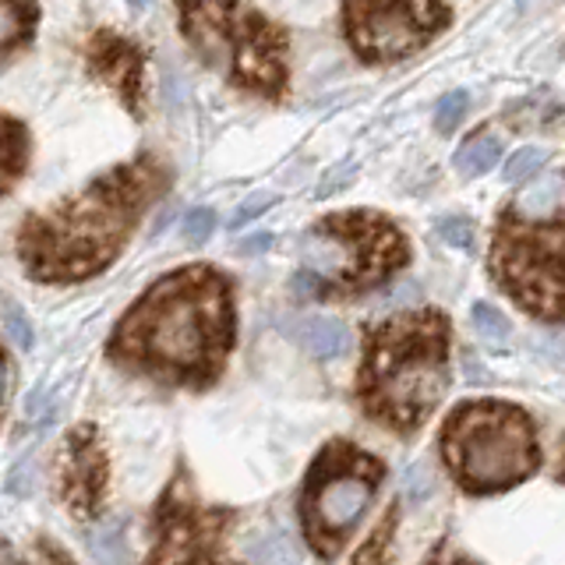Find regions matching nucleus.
Returning a JSON list of instances; mask_svg holds the SVG:
<instances>
[{"instance_id": "12", "label": "nucleus", "mask_w": 565, "mask_h": 565, "mask_svg": "<svg viewBox=\"0 0 565 565\" xmlns=\"http://www.w3.org/2000/svg\"><path fill=\"white\" fill-rule=\"evenodd\" d=\"M85 67L120 99L124 110L141 117L146 110V50L131 35L110 29L93 32L85 43Z\"/></svg>"}, {"instance_id": "6", "label": "nucleus", "mask_w": 565, "mask_h": 565, "mask_svg": "<svg viewBox=\"0 0 565 565\" xmlns=\"http://www.w3.org/2000/svg\"><path fill=\"white\" fill-rule=\"evenodd\" d=\"M411 247L393 220L379 212H332L300 237V273L290 287L300 297H358L399 273Z\"/></svg>"}, {"instance_id": "19", "label": "nucleus", "mask_w": 565, "mask_h": 565, "mask_svg": "<svg viewBox=\"0 0 565 565\" xmlns=\"http://www.w3.org/2000/svg\"><path fill=\"white\" fill-rule=\"evenodd\" d=\"M470 315H473V329H477V335H481L484 343L505 347L512 340V322L494 305H488V300H477Z\"/></svg>"}, {"instance_id": "27", "label": "nucleus", "mask_w": 565, "mask_h": 565, "mask_svg": "<svg viewBox=\"0 0 565 565\" xmlns=\"http://www.w3.org/2000/svg\"><path fill=\"white\" fill-rule=\"evenodd\" d=\"M32 488H35V481H32V456H25V459H18V463L8 470L4 491L14 494V499H29Z\"/></svg>"}, {"instance_id": "17", "label": "nucleus", "mask_w": 565, "mask_h": 565, "mask_svg": "<svg viewBox=\"0 0 565 565\" xmlns=\"http://www.w3.org/2000/svg\"><path fill=\"white\" fill-rule=\"evenodd\" d=\"M85 547L96 565H131V541L124 526H93L85 530Z\"/></svg>"}, {"instance_id": "2", "label": "nucleus", "mask_w": 565, "mask_h": 565, "mask_svg": "<svg viewBox=\"0 0 565 565\" xmlns=\"http://www.w3.org/2000/svg\"><path fill=\"white\" fill-rule=\"evenodd\" d=\"M170 184L173 170L156 152H138L128 163L103 170L85 188L29 212L14 234L18 265L43 287H75L103 276Z\"/></svg>"}, {"instance_id": "32", "label": "nucleus", "mask_w": 565, "mask_h": 565, "mask_svg": "<svg viewBox=\"0 0 565 565\" xmlns=\"http://www.w3.org/2000/svg\"><path fill=\"white\" fill-rule=\"evenodd\" d=\"M0 565H35V562H29L18 547L11 544V541H4L0 537Z\"/></svg>"}, {"instance_id": "15", "label": "nucleus", "mask_w": 565, "mask_h": 565, "mask_svg": "<svg viewBox=\"0 0 565 565\" xmlns=\"http://www.w3.org/2000/svg\"><path fill=\"white\" fill-rule=\"evenodd\" d=\"M40 18L43 11L35 0H0V61L35 40Z\"/></svg>"}, {"instance_id": "11", "label": "nucleus", "mask_w": 565, "mask_h": 565, "mask_svg": "<svg viewBox=\"0 0 565 565\" xmlns=\"http://www.w3.org/2000/svg\"><path fill=\"white\" fill-rule=\"evenodd\" d=\"M110 449H106L99 424H75L57 452V473H53L57 502L78 523H96L110 502Z\"/></svg>"}, {"instance_id": "34", "label": "nucleus", "mask_w": 565, "mask_h": 565, "mask_svg": "<svg viewBox=\"0 0 565 565\" xmlns=\"http://www.w3.org/2000/svg\"><path fill=\"white\" fill-rule=\"evenodd\" d=\"M25 414H29V417L50 414V411H46V393H43V388H35V393H29V399H25Z\"/></svg>"}, {"instance_id": "33", "label": "nucleus", "mask_w": 565, "mask_h": 565, "mask_svg": "<svg viewBox=\"0 0 565 565\" xmlns=\"http://www.w3.org/2000/svg\"><path fill=\"white\" fill-rule=\"evenodd\" d=\"M424 565H477V562H470V558H463V555H456V552H446V547H438V552L424 562Z\"/></svg>"}, {"instance_id": "30", "label": "nucleus", "mask_w": 565, "mask_h": 565, "mask_svg": "<svg viewBox=\"0 0 565 565\" xmlns=\"http://www.w3.org/2000/svg\"><path fill=\"white\" fill-rule=\"evenodd\" d=\"M269 247H273V234H265V230H262V234L241 241V244H237V252H241V255H262V252H269Z\"/></svg>"}, {"instance_id": "22", "label": "nucleus", "mask_w": 565, "mask_h": 565, "mask_svg": "<svg viewBox=\"0 0 565 565\" xmlns=\"http://www.w3.org/2000/svg\"><path fill=\"white\" fill-rule=\"evenodd\" d=\"M247 552H252L255 565H279V562L290 558V544L279 534H265L262 541H255L252 547H247Z\"/></svg>"}, {"instance_id": "16", "label": "nucleus", "mask_w": 565, "mask_h": 565, "mask_svg": "<svg viewBox=\"0 0 565 565\" xmlns=\"http://www.w3.org/2000/svg\"><path fill=\"white\" fill-rule=\"evenodd\" d=\"M499 156H502V141L494 131H477L470 135L463 146L456 149V170L463 173V177H481L488 173L494 163H499Z\"/></svg>"}, {"instance_id": "4", "label": "nucleus", "mask_w": 565, "mask_h": 565, "mask_svg": "<svg viewBox=\"0 0 565 565\" xmlns=\"http://www.w3.org/2000/svg\"><path fill=\"white\" fill-rule=\"evenodd\" d=\"M488 269L526 315L565 322V170L512 194L494 220Z\"/></svg>"}, {"instance_id": "10", "label": "nucleus", "mask_w": 565, "mask_h": 565, "mask_svg": "<svg viewBox=\"0 0 565 565\" xmlns=\"http://www.w3.org/2000/svg\"><path fill=\"white\" fill-rule=\"evenodd\" d=\"M446 0H343V29L361 61L393 64L446 29Z\"/></svg>"}, {"instance_id": "14", "label": "nucleus", "mask_w": 565, "mask_h": 565, "mask_svg": "<svg viewBox=\"0 0 565 565\" xmlns=\"http://www.w3.org/2000/svg\"><path fill=\"white\" fill-rule=\"evenodd\" d=\"M32 159V135L18 117L0 114V194H8L25 177Z\"/></svg>"}, {"instance_id": "31", "label": "nucleus", "mask_w": 565, "mask_h": 565, "mask_svg": "<svg viewBox=\"0 0 565 565\" xmlns=\"http://www.w3.org/2000/svg\"><path fill=\"white\" fill-rule=\"evenodd\" d=\"M11 382V367H8V353L0 347V424H4V411H8V385Z\"/></svg>"}, {"instance_id": "28", "label": "nucleus", "mask_w": 565, "mask_h": 565, "mask_svg": "<svg viewBox=\"0 0 565 565\" xmlns=\"http://www.w3.org/2000/svg\"><path fill=\"white\" fill-rule=\"evenodd\" d=\"M276 205V194H252V199H247L234 216H230V230H241V226H247L252 220H258L262 212H269Z\"/></svg>"}, {"instance_id": "8", "label": "nucleus", "mask_w": 565, "mask_h": 565, "mask_svg": "<svg viewBox=\"0 0 565 565\" xmlns=\"http://www.w3.org/2000/svg\"><path fill=\"white\" fill-rule=\"evenodd\" d=\"M382 481V459L353 446V441L332 438L329 446L318 449L297 499L300 534L318 558L332 562L350 544Z\"/></svg>"}, {"instance_id": "13", "label": "nucleus", "mask_w": 565, "mask_h": 565, "mask_svg": "<svg viewBox=\"0 0 565 565\" xmlns=\"http://www.w3.org/2000/svg\"><path fill=\"white\" fill-rule=\"evenodd\" d=\"M287 335L294 343L305 347L311 358L318 361H335L343 358L350 350V329L340 322V318H329V315H305V318H294L287 322Z\"/></svg>"}, {"instance_id": "3", "label": "nucleus", "mask_w": 565, "mask_h": 565, "mask_svg": "<svg viewBox=\"0 0 565 565\" xmlns=\"http://www.w3.org/2000/svg\"><path fill=\"white\" fill-rule=\"evenodd\" d=\"M449 388V318L403 311L364 326V350L353 396L364 417L385 431L411 435Z\"/></svg>"}, {"instance_id": "21", "label": "nucleus", "mask_w": 565, "mask_h": 565, "mask_svg": "<svg viewBox=\"0 0 565 565\" xmlns=\"http://www.w3.org/2000/svg\"><path fill=\"white\" fill-rule=\"evenodd\" d=\"M467 110H470V96H467V93H449V96H441L438 110H435V128H438L441 135L456 131V124L467 117Z\"/></svg>"}, {"instance_id": "9", "label": "nucleus", "mask_w": 565, "mask_h": 565, "mask_svg": "<svg viewBox=\"0 0 565 565\" xmlns=\"http://www.w3.org/2000/svg\"><path fill=\"white\" fill-rule=\"evenodd\" d=\"M237 509L205 502L188 463L173 467L149 516V552L138 565H244L234 555Z\"/></svg>"}, {"instance_id": "18", "label": "nucleus", "mask_w": 565, "mask_h": 565, "mask_svg": "<svg viewBox=\"0 0 565 565\" xmlns=\"http://www.w3.org/2000/svg\"><path fill=\"white\" fill-rule=\"evenodd\" d=\"M396 523H399V509H388V516H382V523L371 530V537L358 547L350 565H388V544H393Z\"/></svg>"}, {"instance_id": "35", "label": "nucleus", "mask_w": 565, "mask_h": 565, "mask_svg": "<svg viewBox=\"0 0 565 565\" xmlns=\"http://www.w3.org/2000/svg\"><path fill=\"white\" fill-rule=\"evenodd\" d=\"M555 477L565 484V441H562V456H558V467H555Z\"/></svg>"}, {"instance_id": "26", "label": "nucleus", "mask_w": 565, "mask_h": 565, "mask_svg": "<svg viewBox=\"0 0 565 565\" xmlns=\"http://www.w3.org/2000/svg\"><path fill=\"white\" fill-rule=\"evenodd\" d=\"M212 230H216V212H212V209H194V212H188V220H184V237H188V244H205L212 237Z\"/></svg>"}, {"instance_id": "20", "label": "nucleus", "mask_w": 565, "mask_h": 565, "mask_svg": "<svg viewBox=\"0 0 565 565\" xmlns=\"http://www.w3.org/2000/svg\"><path fill=\"white\" fill-rule=\"evenodd\" d=\"M544 163H547V149H541V146L516 149L509 163H505V181L509 184H523V181H530V177H537Z\"/></svg>"}, {"instance_id": "29", "label": "nucleus", "mask_w": 565, "mask_h": 565, "mask_svg": "<svg viewBox=\"0 0 565 565\" xmlns=\"http://www.w3.org/2000/svg\"><path fill=\"white\" fill-rule=\"evenodd\" d=\"M353 173H358V163H340L335 167L322 184H318V199H329V194H335L340 188H347L353 181Z\"/></svg>"}, {"instance_id": "24", "label": "nucleus", "mask_w": 565, "mask_h": 565, "mask_svg": "<svg viewBox=\"0 0 565 565\" xmlns=\"http://www.w3.org/2000/svg\"><path fill=\"white\" fill-rule=\"evenodd\" d=\"M438 237L459 247V252H467V247H473V223L467 216H446V220H438Z\"/></svg>"}, {"instance_id": "25", "label": "nucleus", "mask_w": 565, "mask_h": 565, "mask_svg": "<svg viewBox=\"0 0 565 565\" xmlns=\"http://www.w3.org/2000/svg\"><path fill=\"white\" fill-rule=\"evenodd\" d=\"M4 326H8V335L14 340L18 350H32L35 335H32V322L25 318L22 308H18V305H8V308H4Z\"/></svg>"}, {"instance_id": "36", "label": "nucleus", "mask_w": 565, "mask_h": 565, "mask_svg": "<svg viewBox=\"0 0 565 565\" xmlns=\"http://www.w3.org/2000/svg\"><path fill=\"white\" fill-rule=\"evenodd\" d=\"M128 4H131V8H138V11H141V8H149V4H152V0H128Z\"/></svg>"}, {"instance_id": "7", "label": "nucleus", "mask_w": 565, "mask_h": 565, "mask_svg": "<svg viewBox=\"0 0 565 565\" xmlns=\"http://www.w3.org/2000/svg\"><path fill=\"white\" fill-rule=\"evenodd\" d=\"M441 459L467 494L509 491L541 467L537 431L520 406L502 399L459 403L441 424Z\"/></svg>"}, {"instance_id": "5", "label": "nucleus", "mask_w": 565, "mask_h": 565, "mask_svg": "<svg viewBox=\"0 0 565 565\" xmlns=\"http://www.w3.org/2000/svg\"><path fill=\"white\" fill-rule=\"evenodd\" d=\"M184 43L209 71L252 96L282 99L290 85V40L247 0H177Z\"/></svg>"}, {"instance_id": "1", "label": "nucleus", "mask_w": 565, "mask_h": 565, "mask_svg": "<svg viewBox=\"0 0 565 565\" xmlns=\"http://www.w3.org/2000/svg\"><path fill=\"white\" fill-rule=\"evenodd\" d=\"M237 347L234 282L216 265H184L159 276L120 315L106 361L135 382L205 393Z\"/></svg>"}, {"instance_id": "23", "label": "nucleus", "mask_w": 565, "mask_h": 565, "mask_svg": "<svg viewBox=\"0 0 565 565\" xmlns=\"http://www.w3.org/2000/svg\"><path fill=\"white\" fill-rule=\"evenodd\" d=\"M435 488V473L428 470V463H414V467H406L403 473V494L411 502H424L431 494Z\"/></svg>"}]
</instances>
